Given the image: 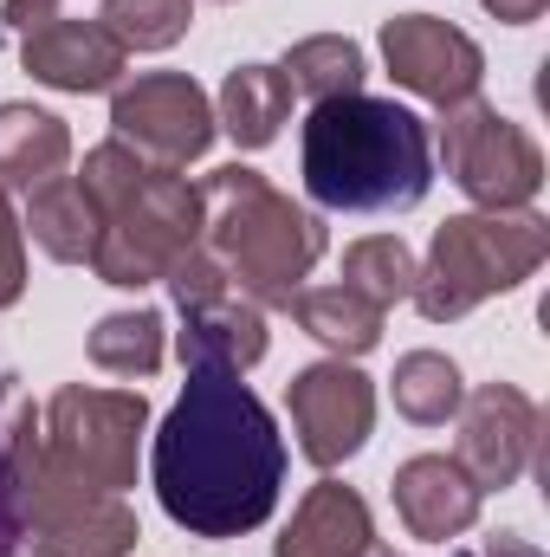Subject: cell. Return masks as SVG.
<instances>
[{"label": "cell", "instance_id": "13", "mask_svg": "<svg viewBox=\"0 0 550 557\" xmlns=\"http://www.w3.org/2000/svg\"><path fill=\"white\" fill-rule=\"evenodd\" d=\"M396 512H402V525H409L414 539H427V545H447V539H460L473 519H479V486L466 480V467L460 460H447V454H414L409 467L396 473Z\"/></svg>", "mask_w": 550, "mask_h": 557}, {"label": "cell", "instance_id": "14", "mask_svg": "<svg viewBox=\"0 0 550 557\" xmlns=\"http://www.w3.org/2000/svg\"><path fill=\"white\" fill-rule=\"evenodd\" d=\"M266 357V318L253 298H240L234 285L214 298L182 305V363H221V370H253Z\"/></svg>", "mask_w": 550, "mask_h": 557}, {"label": "cell", "instance_id": "28", "mask_svg": "<svg viewBox=\"0 0 550 557\" xmlns=\"http://www.w3.org/2000/svg\"><path fill=\"white\" fill-rule=\"evenodd\" d=\"M52 13H59V0H7L0 20H7L13 33H26V26H39V20H52Z\"/></svg>", "mask_w": 550, "mask_h": 557}, {"label": "cell", "instance_id": "16", "mask_svg": "<svg viewBox=\"0 0 550 557\" xmlns=\"http://www.w3.org/2000/svg\"><path fill=\"white\" fill-rule=\"evenodd\" d=\"M26 227H33V240H39L52 260L85 267L91 247H98L104 214H98V201L78 188V175H52V182L26 188Z\"/></svg>", "mask_w": 550, "mask_h": 557}, {"label": "cell", "instance_id": "17", "mask_svg": "<svg viewBox=\"0 0 550 557\" xmlns=\"http://www.w3.org/2000/svg\"><path fill=\"white\" fill-rule=\"evenodd\" d=\"M285 311L317 337V344H330L337 357H363V350H376L383 344V305H370L363 292H350L343 278L337 285H298L291 298H285Z\"/></svg>", "mask_w": 550, "mask_h": 557}, {"label": "cell", "instance_id": "23", "mask_svg": "<svg viewBox=\"0 0 550 557\" xmlns=\"http://www.w3.org/2000/svg\"><path fill=\"white\" fill-rule=\"evenodd\" d=\"M98 26L124 46V52H162L195 26V0H104Z\"/></svg>", "mask_w": 550, "mask_h": 557}, {"label": "cell", "instance_id": "22", "mask_svg": "<svg viewBox=\"0 0 550 557\" xmlns=\"http://www.w3.org/2000/svg\"><path fill=\"white\" fill-rule=\"evenodd\" d=\"M466 389H460V370L440 357V350H409L396 363V409L421 428H440L447 416H460Z\"/></svg>", "mask_w": 550, "mask_h": 557}, {"label": "cell", "instance_id": "12", "mask_svg": "<svg viewBox=\"0 0 550 557\" xmlns=\"http://www.w3.org/2000/svg\"><path fill=\"white\" fill-rule=\"evenodd\" d=\"M20 59H26V72H33L39 85H52V91H111V85L124 78V59H130V52H124L98 20H65V13H52V20L26 26Z\"/></svg>", "mask_w": 550, "mask_h": 557}, {"label": "cell", "instance_id": "5", "mask_svg": "<svg viewBox=\"0 0 550 557\" xmlns=\"http://www.w3.org/2000/svg\"><path fill=\"white\" fill-rule=\"evenodd\" d=\"M550 227L532 208H486V214H460L434 234L427 267L414 273V305L421 318L447 324L466 318L473 305H486L492 292H512L545 267Z\"/></svg>", "mask_w": 550, "mask_h": 557}, {"label": "cell", "instance_id": "15", "mask_svg": "<svg viewBox=\"0 0 550 557\" xmlns=\"http://www.w3.org/2000/svg\"><path fill=\"white\" fill-rule=\"evenodd\" d=\"M370 545H376V532H370L363 493L324 480V486L304 493V506L291 512V525H285V539L273 552L278 557H363Z\"/></svg>", "mask_w": 550, "mask_h": 557}, {"label": "cell", "instance_id": "8", "mask_svg": "<svg viewBox=\"0 0 550 557\" xmlns=\"http://www.w3.org/2000/svg\"><path fill=\"white\" fill-rule=\"evenodd\" d=\"M111 124H117V143H130L142 162L182 169L214 143V104L182 72H142L137 85L117 91Z\"/></svg>", "mask_w": 550, "mask_h": 557}, {"label": "cell", "instance_id": "20", "mask_svg": "<svg viewBox=\"0 0 550 557\" xmlns=\"http://www.w3.org/2000/svg\"><path fill=\"white\" fill-rule=\"evenodd\" d=\"M137 539H142L137 512H130L117 493H104V499L78 506L72 519L33 532V557H130L137 552Z\"/></svg>", "mask_w": 550, "mask_h": 557}, {"label": "cell", "instance_id": "19", "mask_svg": "<svg viewBox=\"0 0 550 557\" xmlns=\"http://www.w3.org/2000/svg\"><path fill=\"white\" fill-rule=\"evenodd\" d=\"M291 117V85L278 65H234L221 85V131L240 149H266Z\"/></svg>", "mask_w": 550, "mask_h": 557}, {"label": "cell", "instance_id": "24", "mask_svg": "<svg viewBox=\"0 0 550 557\" xmlns=\"http://www.w3.org/2000/svg\"><path fill=\"white\" fill-rule=\"evenodd\" d=\"M91 363L111 376H149L162 363V318L155 311H111L91 331Z\"/></svg>", "mask_w": 550, "mask_h": 557}, {"label": "cell", "instance_id": "7", "mask_svg": "<svg viewBox=\"0 0 550 557\" xmlns=\"http://www.w3.org/2000/svg\"><path fill=\"white\" fill-rule=\"evenodd\" d=\"M440 162L479 208H525L545 182L538 143L479 98H460L440 111Z\"/></svg>", "mask_w": 550, "mask_h": 557}, {"label": "cell", "instance_id": "25", "mask_svg": "<svg viewBox=\"0 0 550 557\" xmlns=\"http://www.w3.org/2000/svg\"><path fill=\"white\" fill-rule=\"evenodd\" d=\"M343 285L350 292H363L370 305H396V298H409L414 292V260L409 247L396 240V234H370V240H357L350 253H343Z\"/></svg>", "mask_w": 550, "mask_h": 557}, {"label": "cell", "instance_id": "30", "mask_svg": "<svg viewBox=\"0 0 550 557\" xmlns=\"http://www.w3.org/2000/svg\"><path fill=\"white\" fill-rule=\"evenodd\" d=\"M486 557H545L538 545H525V539H512V532H499L492 545H486Z\"/></svg>", "mask_w": 550, "mask_h": 557}, {"label": "cell", "instance_id": "29", "mask_svg": "<svg viewBox=\"0 0 550 557\" xmlns=\"http://www.w3.org/2000/svg\"><path fill=\"white\" fill-rule=\"evenodd\" d=\"M486 7H492L505 26H532V20L545 13V0H486Z\"/></svg>", "mask_w": 550, "mask_h": 557}, {"label": "cell", "instance_id": "27", "mask_svg": "<svg viewBox=\"0 0 550 557\" xmlns=\"http://www.w3.org/2000/svg\"><path fill=\"white\" fill-rule=\"evenodd\" d=\"M0 403H7V383H0ZM26 525H20V506H13V473H7V434H0V557L20 552Z\"/></svg>", "mask_w": 550, "mask_h": 557}, {"label": "cell", "instance_id": "9", "mask_svg": "<svg viewBox=\"0 0 550 557\" xmlns=\"http://www.w3.org/2000/svg\"><path fill=\"white\" fill-rule=\"evenodd\" d=\"M285 403H291V428H298L304 460L324 467V473L343 467V460L370 441V428H376V389H370V376L350 370L343 357L298 370L291 389H285Z\"/></svg>", "mask_w": 550, "mask_h": 557}, {"label": "cell", "instance_id": "11", "mask_svg": "<svg viewBox=\"0 0 550 557\" xmlns=\"http://www.w3.org/2000/svg\"><path fill=\"white\" fill-rule=\"evenodd\" d=\"M532 447H538V403L512 383H486L460 403V467L479 493H499L512 486L525 467H532Z\"/></svg>", "mask_w": 550, "mask_h": 557}, {"label": "cell", "instance_id": "18", "mask_svg": "<svg viewBox=\"0 0 550 557\" xmlns=\"http://www.w3.org/2000/svg\"><path fill=\"white\" fill-rule=\"evenodd\" d=\"M72 131L33 104H0V188H39L65 169Z\"/></svg>", "mask_w": 550, "mask_h": 557}, {"label": "cell", "instance_id": "21", "mask_svg": "<svg viewBox=\"0 0 550 557\" xmlns=\"http://www.w3.org/2000/svg\"><path fill=\"white\" fill-rule=\"evenodd\" d=\"M278 72H285V85L304 91L311 104H317V98H343V91H363V46L343 39V33H317V39H298Z\"/></svg>", "mask_w": 550, "mask_h": 557}, {"label": "cell", "instance_id": "3", "mask_svg": "<svg viewBox=\"0 0 550 557\" xmlns=\"http://www.w3.org/2000/svg\"><path fill=\"white\" fill-rule=\"evenodd\" d=\"M78 188L98 201L104 227H98V247H91V267L104 285H149V278H168V267L182 253L201 247V188H188L175 169H155L142 162L130 143H98L85 156V175Z\"/></svg>", "mask_w": 550, "mask_h": 557}, {"label": "cell", "instance_id": "31", "mask_svg": "<svg viewBox=\"0 0 550 557\" xmlns=\"http://www.w3.org/2000/svg\"><path fill=\"white\" fill-rule=\"evenodd\" d=\"M363 557H396V552H389V545H370V552H363Z\"/></svg>", "mask_w": 550, "mask_h": 557}, {"label": "cell", "instance_id": "6", "mask_svg": "<svg viewBox=\"0 0 550 557\" xmlns=\"http://www.w3.org/2000/svg\"><path fill=\"white\" fill-rule=\"evenodd\" d=\"M149 428V403L137 389H59L39 409L46 454L91 493H124L137 486V434Z\"/></svg>", "mask_w": 550, "mask_h": 557}, {"label": "cell", "instance_id": "2", "mask_svg": "<svg viewBox=\"0 0 550 557\" xmlns=\"http://www.w3.org/2000/svg\"><path fill=\"white\" fill-rule=\"evenodd\" d=\"M298 169L317 208L337 214H402L434 182V137L396 98L343 91L317 98L298 137Z\"/></svg>", "mask_w": 550, "mask_h": 557}, {"label": "cell", "instance_id": "26", "mask_svg": "<svg viewBox=\"0 0 550 557\" xmlns=\"http://www.w3.org/2000/svg\"><path fill=\"white\" fill-rule=\"evenodd\" d=\"M26 292V240H20V214L0 188V311Z\"/></svg>", "mask_w": 550, "mask_h": 557}, {"label": "cell", "instance_id": "4", "mask_svg": "<svg viewBox=\"0 0 550 557\" xmlns=\"http://www.w3.org/2000/svg\"><path fill=\"white\" fill-rule=\"evenodd\" d=\"M201 214H208V227H201L208 253L227 267L234 292L253 305H285L324 253L317 214L291 208L260 169H240V162H227L201 182Z\"/></svg>", "mask_w": 550, "mask_h": 557}, {"label": "cell", "instance_id": "1", "mask_svg": "<svg viewBox=\"0 0 550 557\" xmlns=\"http://www.w3.org/2000/svg\"><path fill=\"white\" fill-rule=\"evenodd\" d=\"M149 480L162 512L188 539H240L273 519L285 486V441L273 409L240 383V370H188V389L155 434Z\"/></svg>", "mask_w": 550, "mask_h": 557}, {"label": "cell", "instance_id": "10", "mask_svg": "<svg viewBox=\"0 0 550 557\" xmlns=\"http://www.w3.org/2000/svg\"><path fill=\"white\" fill-rule=\"evenodd\" d=\"M383 59L396 72V85H409L414 98H427L440 111L460 104V98H479L486 52L460 26H447L434 13H396V20H383Z\"/></svg>", "mask_w": 550, "mask_h": 557}]
</instances>
